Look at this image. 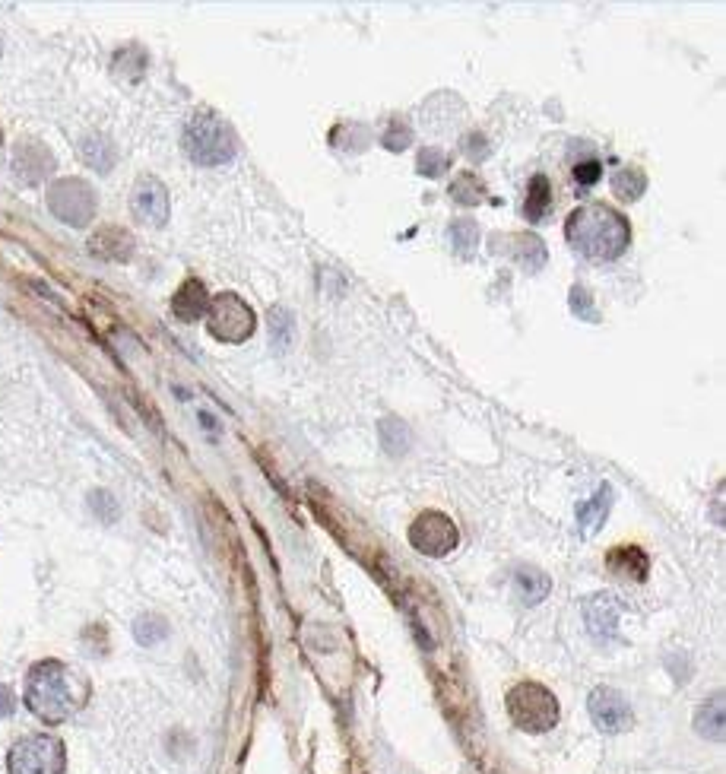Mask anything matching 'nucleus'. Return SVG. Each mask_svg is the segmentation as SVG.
I'll return each mask as SVG.
<instances>
[{
	"instance_id": "obj_14",
	"label": "nucleus",
	"mask_w": 726,
	"mask_h": 774,
	"mask_svg": "<svg viewBox=\"0 0 726 774\" xmlns=\"http://www.w3.org/2000/svg\"><path fill=\"white\" fill-rule=\"evenodd\" d=\"M210 299H213V296L207 292V286H203L200 280H188V283H181V289L175 292L172 311H175L178 321L194 324V321H200L203 315H207Z\"/></svg>"
},
{
	"instance_id": "obj_20",
	"label": "nucleus",
	"mask_w": 726,
	"mask_h": 774,
	"mask_svg": "<svg viewBox=\"0 0 726 774\" xmlns=\"http://www.w3.org/2000/svg\"><path fill=\"white\" fill-rule=\"evenodd\" d=\"M549 210H552V184H549L546 175H533V178H530V188H527L524 213H527L530 223H536V219H543Z\"/></svg>"
},
{
	"instance_id": "obj_19",
	"label": "nucleus",
	"mask_w": 726,
	"mask_h": 774,
	"mask_svg": "<svg viewBox=\"0 0 726 774\" xmlns=\"http://www.w3.org/2000/svg\"><path fill=\"white\" fill-rule=\"evenodd\" d=\"M80 156H83V162L89 165V169H96V172H108L111 165H115V146H111V140H105L102 134H89V137H83V143H80Z\"/></svg>"
},
{
	"instance_id": "obj_4",
	"label": "nucleus",
	"mask_w": 726,
	"mask_h": 774,
	"mask_svg": "<svg viewBox=\"0 0 726 774\" xmlns=\"http://www.w3.org/2000/svg\"><path fill=\"white\" fill-rule=\"evenodd\" d=\"M505 705L511 721L524 733H549L558 724V698L539 683H517Z\"/></svg>"
},
{
	"instance_id": "obj_25",
	"label": "nucleus",
	"mask_w": 726,
	"mask_h": 774,
	"mask_svg": "<svg viewBox=\"0 0 726 774\" xmlns=\"http://www.w3.org/2000/svg\"><path fill=\"white\" fill-rule=\"evenodd\" d=\"M451 245L457 248L460 257H470L479 245V226L473 219H454L451 223Z\"/></svg>"
},
{
	"instance_id": "obj_15",
	"label": "nucleus",
	"mask_w": 726,
	"mask_h": 774,
	"mask_svg": "<svg viewBox=\"0 0 726 774\" xmlns=\"http://www.w3.org/2000/svg\"><path fill=\"white\" fill-rule=\"evenodd\" d=\"M606 565L612 575L628 578V581H644L647 578V552L638 546H616L609 549Z\"/></svg>"
},
{
	"instance_id": "obj_26",
	"label": "nucleus",
	"mask_w": 726,
	"mask_h": 774,
	"mask_svg": "<svg viewBox=\"0 0 726 774\" xmlns=\"http://www.w3.org/2000/svg\"><path fill=\"white\" fill-rule=\"evenodd\" d=\"M362 140H368V131L362 124H340V127H333L330 131V143H333V150H362V146H368V143H362Z\"/></svg>"
},
{
	"instance_id": "obj_33",
	"label": "nucleus",
	"mask_w": 726,
	"mask_h": 774,
	"mask_svg": "<svg viewBox=\"0 0 726 774\" xmlns=\"http://www.w3.org/2000/svg\"><path fill=\"white\" fill-rule=\"evenodd\" d=\"M463 153H470L473 159H486V156H489V150H486V137H482V134L463 137Z\"/></svg>"
},
{
	"instance_id": "obj_9",
	"label": "nucleus",
	"mask_w": 726,
	"mask_h": 774,
	"mask_svg": "<svg viewBox=\"0 0 726 774\" xmlns=\"http://www.w3.org/2000/svg\"><path fill=\"white\" fill-rule=\"evenodd\" d=\"M587 708H590L593 724H597L603 733H625L631 724H635V711H631L628 698L616 689H606V686L593 689Z\"/></svg>"
},
{
	"instance_id": "obj_30",
	"label": "nucleus",
	"mask_w": 726,
	"mask_h": 774,
	"mask_svg": "<svg viewBox=\"0 0 726 774\" xmlns=\"http://www.w3.org/2000/svg\"><path fill=\"white\" fill-rule=\"evenodd\" d=\"M571 311L577 318H584V321H597V308H593V296L584 289V286H574L571 289Z\"/></svg>"
},
{
	"instance_id": "obj_23",
	"label": "nucleus",
	"mask_w": 726,
	"mask_h": 774,
	"mask_svg": "<svg viewBox=\"0 0 726 774\" xmlns=\"http://www.w3.org/2000/svg\"><path fill=\"white\" fill-rule=\"evenodd\" d=\"M409 426L403 419H397V416H390V419H381V448L387 451V454H394V457H403L406 451H409Z\"/></svg>"
},
{
	"instance_id": "obj_11",
	"label": "nucleus",
	"mask_w": 726,
	"mask_h": 774,
	"mask_svg": "<svg viewBox=\"0 0 726 774\" xmlns=\"http://www.w3.org/2000/svg\"><path fill=\"white\" fill-rule=\"evenodd\" d=\"M13 172L23 184H39L54 172V153L39 140H26L13 150Z\"/></svg>"
},
{
	"instance_id": "obj_5",
	"label": "nucleus",
	"mask_w": 726,
	"mask_h": 774,
	"mask_svg": "<svg viewBox=\"0 0 726 774\" xmlns=\"http://www.w3.org/2000/svg\"><path fill=\"white\" fill-rule=\"evenodd\" d=\"M64 765H67L64 743L48 733L23 736L20 743H13L7 755L10 774H64Z\"/></svg>"
},
{
	"instance_id": "obj_31",
	"label": "nucleus",
	"mask_w": 726,
	"mask_h": 774,
	"mask_svg": "<svg viewBox=\"0 0 726 774\" xmlns=\"http://www.w3.org/2000/svg\"><path fill=\"white\" fill-rule=\"evenodd\" d=\"M89 499H92V511H96L102 521H108V524H111V521L118 518V505H115V499H111L108 492H92Z\"/></svg>"
},
{
	"instance_id": "obj_24",
	"label": "nucleus",
	"mask_w": 726,
	"mask_h": 774,
	"mask_svg": "<svg viewBox=\"0 0 726 774\" xmlns=\"http://www.w3.org/2000/svg\"><path fill=\"white\" fill-rule=\"evenodd\" d=\"M451 197L457 200V204L476 207V204H482V200L489 197V191H486V184H482V178H479L476 172H463V175H457L454 184H451Z\"/></svg>"
},
{
	"instance_id": "obj_32",
	"label": "nucleus",
	"mask_w": 726,
	"mask_h": 774,
	"mask_svg": "<svg viewBox=\"0 0 726 774\" xmlns=\"http://www.w3.org/2000/svg\"><path fill=\"white\" fill-rule=\"evenodd\" d=\"M600 172H603V165H600L597 159H587V162H577V165H574V178L581 181V184H597V181H600Z\"/></svg>"
},
{
	"instance_id": "obj_10",
	"label": "nucleus",
	"mask_w": 726,
	"mask_h": 774,
	"mask_svg": "<svg viewBox=\"0 0 726 774\" xmlns=\"http://www.w3.org/2000/svg\"><path fill=\"white\" fill-rule=\"evenodd\" d=\"M130 210L146 226H165L169 223V191H165V184L153 175L140 178L134 194H130Z\"/></svg>"
},
{
	"instance_id": "obj_2",
	"label": "nucleus",
	"mask_w": 726,
	"mask_h": 774,
	"mask_svg": "<svg viewBox=\"0 0 726 774\" xmlns=\"http://www.w3.org/2000/svg\"><path fill=\"white\" fill-rule=\"evenodd\" d=\"M565 238L587 261H616L631 242V229L619 210L606 204H584L568 216Z\"/></svg>"
},
{
	"instance_id": "obj_35",
	"label": "nucleus",
	"mask_w": 726,
	"mask_h": 774,
	"mask_svg": "<svg viewBox=\"0 0 726 774\" xmlns=\"http://www.w3.org/2000/svg\"><path fill=\"white\" fill-rule=\"evenodd\" d=\"M0 143H4V131H0Z\"/></svg>"
},
{
	"instance_id": "obj_34",
	"label": "nucleus",
	"mask_w": 726,
	"mask_h": 774,
	"mask_svg": "<svg viewBox=\"0 0 726 774\" xmlns=\"http://www.w3.org/2000/svg\"><path fill=\"white\" fill-rule=\"evenodd\" d=\"M16 708V695L10 686H0V717H10Z\"/></svg>"
},
{
	"instance_id": "obj_3",
	"label": "nucleus",
	"mask_w": 726,
	"mask_h": 774,
	"mask_svg": "<svg viewBox=\"0 0 726 774\" xmlns=\"http://www.w3.org/2000/svg\"><path fill=\"white\" fill-rule=\"evenodd\" d=\"M184 153H188L197 165H226L238 153V137L229 127V121H222L216 112H197L188 124H184Z\"/></svg>"
},
{
	"instance_id": "obj_8",
	"label": "nucleus",
	"mask_w": 726,
	"mask_h": 774,
	"mask_svg": "<svg viewBox=\"0 0 726 774\" xmlns=\"http://www.w3.org/2000/svg\"><path fill=\"white\" fill-rule=\"evenodd\" d=\"M409 543H413V549L422 552V556L441 559V556H448V552L457 549L460 533H457V524L448 518V514L422 511L413 521V527H409Z\"/></svg>"
},
{
	"instance_id": "obj_18",
	"label": "nucleus",
	"mask_w": 726,
	"mask_h": 774,
	"mask_svg": "<svg viewBox=\"0 0 726 774\" xmlns=\"http://www.w3.org/2000/svg\"><path fill=\"white\" fill-rule=\"evenodd\" d=\"M514 587H517V597H520V600H524L527 606H536V603H543V600L549 597L552 581L543 575V571H536V568H517Z\"/></svg>"
},
{
	"instance_id": "obj_29",
	"label": "nucleus",
	"mask_w": 726,
	"mask_h": 774,
	"mask_svg": "<svg viewBox=\"0 0 726 774\" xmlns=\"http://www.w3.org/2000/svg\"><path fill=\"white\" fill-rule=\"evenodd\" d=\"M409 143H413V131H409V124L394 118V121H390V127H387V134H384V146H387V150L400 153V150H406Z\"/></svg>"
},
{
	"instance_id": "obj_17",
	"label": "nucleus",
	"mask_w": 726,
	"mask_h": 774,
	"mask_svg": "<svg viewBox=\"0 0 726 774\" xmlns=\"http://www.w3.org/2000/svg\"><path fill=\"white\" fill-rule=\"evenodd\" d=\"M695 730L711 743H723V692L711 695L695 714Z\"/></svg>"
},
{
	"instance_id": "obj_6",
	"label": "nucleus",
	"mask_w": 726,
	"mask_h": 774,
	"mask_svg": "<svg viewBox=\"0 0 726 774\" xmlns=\"http://www.w3.org/2000/svg\"><path fill=\"white\" fill-rule=\"evenodd\" d=\"M257 327L251 305L235 292H219L207 308V330L219 343H245Z\"/></svg>"
},
{
	"instance_id": "obj_28",
	"label": "nucleus",
	"mask_w": 726,
	"mask_h": 774,
	"mask_svg": "<svg viewBox=\"0 0 726 774\" xmlns=\"http://www.w3.org/2000/svg\"><path fill=\"white\" fill-rule=\"evenodd\" d=\"M419 172L425 175V178H438L444 169L451 165V159L444 156L441 150H435V146H425V150H419Z\"/></svg>"
},
{
	"instance_id": "obj_1",
	"label": "nucleus",
	"mask_w": 726,
	"mask_h": 774,
	"mask_svg": "<svg viewBox=\"0 0 726 774\" xmlns=\"http://www.w3.org/2000/svg\"><path fill=\"white\" fill-rule=\"evenodd\" d=\"M86 683L61 660H42L26 679V708L45 724H64L86 705Z\"/></svg>"
},
{
	"instance_id": "obj_12",
	"label": "nucleus",
	"mask_w": 726,
	"mask_h": 774,
	"mask_svg": "<svg viewBox=\"0 0 726 774\" xmlns=\"http://www.w3.org/2000/svg\"><path fill=\"white\" fill-rule=\"evenodd\" d=\"M619 616H622V606H619L616 597H609V594H597V597H590V600L584 603L587 632L597 638V641H603V644L616 641V635H619Z\"/></svg>"
},
{
	"instance_id": "obj_7",
	"label": "nucleus",
	"mask_w": 726,
	"mask_h": 774,
	"mask_svg": "<svg viewBox=\"0 0 726 774\" xmlns=\"http://www.w3.org/2000/svg\"><path fill=\"white\" fill-rule=\"evenodd\" d=\"M96 207V191L83 178H58L48 188V210L73 229L89 226L96 219Z\"/></svg>"
},
{
	"instance_id": "obj_13",
	"label": "nucleus",
	"mask_w": 726,
	"mask_h": 774,
	"mask_svg": "<svg viewBox=\"0 0 726 774\" xmlns=\"http://www.w3.org/2000/svg\"><path fill=\"white\" fill-rule=\"evenodd\" d=\"M134 235L121 226H102L96 235L89 238V251L102 257V261H115V264H127L134 257Z\"/></svg>"
},
{
	"instance_id": "obj_27",
	"label": "nucleus",
	"mask_w": 726,
	"mask_h": 774,
	"mask_svg": "<svg viewBox=\"0 0 726 774\" xmlns=\"http://www.w3.org/2000/svg\"><path fill=\"white\" fill-rule=\"evenodd\" d=\"M165 635H169V625H165V619H159V616H140L134 622V638L143 644V648H153V644H159Z\"/></svg>"
},
{
	"instance_id": "obj_16",
	"label": "nucleus",
	"mask_w": 726,
	"mask_h": 774,
	"mask_svg": "<svg viewBox=\"0 0 726 774\" xmlns=\"http://www.w3.org/2000/svg\"><path fill=\"white\" fill-rule=\"evenodd\" d=\"M612 502H616V492H612L609 483H603V486L597 489V495H593V499H587V502L581 505V511H577V521H581L584 537L603 530V524H606V518H609V511H612Z\"/></svg>"
},
{
	"instance_id": "obj_21",
	"label": "nucleus",
	"mask_w": 726,
	"mask_h": 774,
	"mask_svg": "<svg viewBox=\"0 0 726 774\" xmlns=\"http://www.w3.org/2000/svg\"><path fill=\"white\" fill-rule=\"evenodd\" d=\"M612 191H616L622 200H628V204H635V200L647 191V175L641 169H635V165H625V169L612 175Z\"/></svg>"
},
{
	"instance_id": "obj_22",
	"label": "nucleus",
	"mask_w": 726,
	"mask_h": 774,
	"mask_svg": "<svg viewBox=\"0 0 726 774\" xmlns=\"http://www.w3.org/2000/svg\"><path fill=\"white\" fill-rule=\"evenodd\" d=\"M267 321H270V343H273V349L276 353H286V349L292 346V334H295V327H292V311L289 308H283V305H276V308H270V315H267Z\"/></svg>"
}]
</instances>
